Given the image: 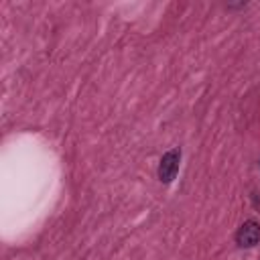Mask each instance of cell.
I'll return each instance as SVG.
<instances>
[{
    "label": "cell",
    "instance_id": "6da1fadb",
    "mask_svg": "<svg viewBox=\"0 0 260 260\" xmlns=\"http://www.w3.org/2000/svg\"><path fill=\"white\" fill-rule=\"evenodd\" d=\"M179 162H181V150L179 148H171L169 152H165L160 162H158V171H156L158 181L171 183L179 173Z\"/></svg>",
    "mask_w": 260,
    "mask_h": 260
},
{
    "label": "cell",
    "instance_id": "7a4b0ae2",
    "mask_svg": "<svg viewBox=\"0 0 260 260\" xmlns=\"http://www.w3.org/2000/svg\"><path fill=\"white\" fill-rule=\"evenodd\" d=\"M260 242V223L256 219H246L236 232V244L240 248H254Z\"/></svg>",
    "mask_w": 260,
    "mask_h": 260
},
{
    "label": "cell",
    "instance_id": "3957f363",
    "mask_svg": "<svg viewBox=\"0 0 260 260\" xmlns=\"http://www.w3.org/2000/svg\"><path fill=\"white\" fill-rule=\"evenodd\" d=\"M258 167H260V160H258Z\"/></svg>",
    "mask_w": 260,
    "mask_h": 260
}]
</instances>
